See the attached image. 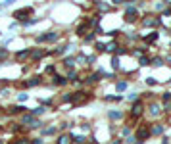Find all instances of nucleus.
Returning a JSON list of instances; mask_svg holds the SVG:
<instances>
[{
	"label": "nucleus",
	"mask_w": 171,
	"mask_h": 144,
	"mask_svg": "<svg viewBox=\"0 0 171 144\" xmlns=\"http://www.w3.org/2000/svg\"><path fill=\"white\" fill-rule=\"evenodd\" d=\"M138 18V8L135 6V2H125V15L123 19L127 23H135Z\"/></svg>",
	"instance_id": "1"
},
{
	"label": "nucleus",
	"mask_w": 171,
	"mask_h": 144,
	"mask_svg": "<svg viewBox=\"0 0 171 144\" xmlns=\"http://www.w3.org/2000/svg\"><path fill=\"white\" fill-rule=\"evenodd\" d=\"M58 39H60V33L58 31H50V33H46V35L37 37V42H54V40H58Z\"/></svg>",
	"instance_id": "2"
},
{
	"label": "nucleus",
	"mask_w": 171,
	"mask_h": 144,
	"mask_svg": "<svg viewBox=\"0 0 171 144\" xmlns=\"http://www.w3.org/2000/svg\"><path fill=\"white\" fill-rule=\"evenodd\" d=\"M33 8H31V6H27V8H21V10H15L14 12V18L15 19H19V21H25V18H27V15H33Z\"/></svg>",
	"instance_id": "3"
},
{
	"label": "nucleus",
	"mask_w": 171,
	"mask_h": 144,
	"mask_svg": "<svg viewBox=\"0 0 171 144\" xmlns=\"http://www.w3.org/2000/svg\"><path fill=\"white\" fill-rule=\"evenodd\" d=\"M150 137H152V133H150V127H148V125L138 127V131H137V138H138V142H144L146 138H150Z\"/></svg>",
	"instance_id": "4"
},
{
	"label": "nucleus",
	"mask_w": 171,
	"mask_h": 144,
	"mask_svg": "<svg viewBox=\"0 0 171 144\" xmlns=\"http://www.w3.org/2000/svg\"><path fill=\"white\" fill-rule=\"evenodd\" d=\"M140 23H142V27H158L162 23V19L160 18H154V15H146Z\"/></svg>",
	"instance_id": "5"
},
{
	"label": "nucleus",
	"mask_w": 171,
	"mask_h": 144,
	"mask_svg": "<svg viewBox=\"0 0 171 144\" xmlns=\"http://www.w3.org/2000/svg\"><path fill=\"white\" fill-rule=\"evenodd\" d=\"M142 112H144V104H142L140 100H137L131 108V115L133 117H138V115H142Z\"/></svg>",
	"instance_id": "6"
},
{
	"label": "nucleus",
	"mask_w": 171,
	"mask_h": 144,
	"mask_svg": "<svg viewBox=\"0 0 171 144\" xmlns=\"http://www.w3.org/2000/svg\"><path fill=\"white\" fill-rule=\"evenodd\" d=\"M21 123H27V125H31V127H40V121L37 117H33V115H23L21 117Z\"/></svg>",
	"instance_id": "7"
},
{
	"label": "nucleus",
	"mask_w": 171,
	"mask_h": 144,
	"mask_svg": "<svg viewBox=\"0 0 171 144\" xmlns=\"http://www.w3.org/2000/svg\"><path fill=\"white\" fill-rule=\"evenodd\" d=\"M42 83V79H40L39 75H35V77H31L29 81H25V83H21V86H37V85H40Z\"/></svg>",
	"instance_id": "8"
},
{
	"label": "nucleus",
	"mask_w": 171,
	"mask_h": 144,
	"mask_svg": "<svg viewBox=\"0 0 171 144\" xmlns=\"http://www.w3.org/2000/svg\"><path fill=\"white\" fill-rule=\"evenodd\" d=\"M158 37H160V33H158V31H152L150 35H144V37H142V40H144L146 44H150V42H154V40H158Z\"/></svg>",
	"instance_id": "9"
},
{
	"label": "nucleus",
	"mask_w": 171,
	"mask_h": 144,
	"mask_svg": "<svg viewBox=\"0 0 171 144\" xmlns=\"http://www.w3.org/2000/svg\"><path fill=\"white\" fill-rule=\"evenodd\" d=\"M106 75L104 71H98V73H91V75L87 77V83H96V81H100V77Z\"/></svg>",
	"instance_id": "10"
},
{
	"label": "nucleus",
	"mask_w": 171,
	"mask_h": 144,
	"mask_svg": "<svg viewBox=\"0 0 171 144\" xmlns=\"http://www.w3.org/2000/svg\"><path fill=\"white\" fill-rule=\"evenodd\" d=\"M29 56H31V50H29V48H25V50H21V52L15 54V60H25V58H29Z\"/></svg>",
	"instance_id": "11"
},
{
	"label": "nucleus",
	"mask_w": 171,
	"mask_h": 144,
	"mask_svg": "<svg viewBox=\"0 0 171 144\" xmlns=\"http://www.w3.org/2000/svg\"><path fill=\"white\" fill-rule=\"evenodd\" d=\"M44 112H46V108H44V106H39V108L31 110V115H33V117H39V115H42Z\"/></svg>",
	"instance_id": "12"
},
{
	"label": "nucleus",
	"mask_w": 171,
	"mask_h": 144,
	"mask_svg": "<svg viewBox=\"0 0 171 144\" xmlns=\"http://www.w3.org/2000/svg\"><path fill=\"white\" fill-rule=\"evenodd\" d=\"M108 117H110V119H121V117H123V112L112 110V112H108Z\"/></svg>",
	"instance_id": "13"
},
{
	"label": "nucleus",
	"mask_w": 171,
	"mask_h": 144,
	"mask_svg": "<svg viewBox=\"0 0 171 144\" xmlns=\"http://www.w3.org/2000/svg\"><path fill=\"white\" fill-rule=\"evenodd\" d=\"M87 29H88V21H87V23H81V25L77 27V35H79V37H83L85 33H87Z\"/></svg>",
	"instance_id": "14"
},
{
	"label": "nucleus",
	"mask_w": 171,
	"mask_h": 144,
	"mask_svg": "<svg viewBox=\"0 0 171 144\" xmlns=\"http://www.w3.org/2000/svg\"><path fill=\"white\" fill-rule=\"evenodd\" d=\"M71 140V134H60L58 137V144H69Z\"/></svg>",
	"instance_id": "15"
},
{
	"label": "nucleus",
	"mask_w": 171,
	"mask_h": 144,
	"mask_svg": "<svg viewBox=\"0 0 171 144\" xmlns=\"http://www.w3.org/2000/svg\"><path fill=\"white\" fill-rule=\"evenodd\" d=\"M44 54H46L44 50H31V58H33V60H40Z\"/></svg>",
	"instance_id": "16"
},
{
	"label": "nucleus",
	"mask_w": 171,
	"mask_h": 144,
	"mask_svg": "<svg viewBox=\"0 0 171 144\" xmlns=\"http://www.w3.org/2000/svg\"><path fill=\"white\" fill-rule=\"evenodd\" d=\"M127 86H129L127 81H119V83L115 85V88H117V92H123V90H127Z\"/></svg>",
	"instance_id": "17"
},
{
	"label": "nucleus",
	"mask_w": 171,
	"mask_h": 144,
	"mask_svg": "<svg viewBox=\"0 0 171 144\" xmlns=\"http://www.w3.org/2000/svg\"><path fill=\"white\" fill-rule=\"evenodd\" d=\"M27 108H23V106H12L10 108V113H23Z\"/></svg>",
	"instance_id": "18"
},
{
	"label": "nucleus",
	"mask_w": 171,
	"mask_h": 144,
	"mask_svg": "<svg viewBox=\"0 0 171 144\" xmlns=\"http://www.w3.org/2000/svg\"><path fill=\"white\" fill-rule=\"evenodd\" d=\"M150 64H152L154 67H162V65H164V60H162V58H152Z\"/></svg>",
	"instance_id": "19"
},
{
	"label": "nucleus",
	"mask_w": 171,
	"mask_h": 144,
	"mask_svg": "<svg viewBox=\"0 0 171 144\" xmlns=\"http://www.w3.org/2000/svg\"><path fill=\"white\" fill-rule=\"evenodd\" d=\"M150 133H152V134H162V133H164V125H158V127H150Z\"/></svg>",
	"instance_id": "20"
},
{
	"label": "nucleus",
	"mask_w": 171,
	"mask_h": 144,
	"mask_svg": "<svg viewBox=\"0 0 171 144\" xmlns=\"http://www.w3.org/2000/svg\"><path fill=\"white\" fill-rule=\"evenodd\" d=\"M66 83H67L66 77H62V75H56L54 77V85H66Z\"/></svg>",
	"instance_id": "21"
},
{
	"label": "nucleus",
	"mask_w": 171,
	"mask_h": 144,
	"mask_svg": "<svg viewBox=\"0 0 171 144\" xmlns=\"http://www.w3.org/2000/svg\"><path fill=\"white\" fill-rule=\"evenodd\" d=\"M71 138H73V142H75V144H85V140H87V138H85L83 134H79V137H75V134H71Z\"/></svg>",
	"instance_id": "22"
},
{
	"label": "nucleus",
	"mask_w": 171,
	"mask_h": 144,
	"mask_svg": "<svg viewBox=\"0 0 171 144\" xmlns=\"http://www.w3.org/2000/svg\"><path fill=\"white\" fill-rule=\"evenodd\" d=\"M96 4V8H98L100 12H106V10H110V4H106V2H94Z\"/></svg>",
	"instance_id": "23"
},
{
	"label": "nucleus",
	"mask_w": 171,
	"mask_h": 144,
	"mask_svg": "<svg viewBox=\"0 0 171 144\" xmlns=\"http://www.w3.org/2000/svg\"><path fill=\"white\" fill-rule=\"evenodd\" d=\"M160 106H158V104H152V106H150V113H152V115H160Z\"/></svg>",
	"instance_id": "24"
},
{
	"label": "nucleus",
	"mask_w": 171,
	"mask_h": 144,
	"mask_svg": "<svg viewBox=\"0 0 171 144\" xmlns=\"http://www.w3.org/2000/svg\"><path fill=\"white\" fill-rule=\"evenodd\" d=\"M42 133L50 137V134H56V133H58V129H56V127H48V129H42Z\"/></svg>",
	"instance_id": "25"
},
{
	"label": "nucleus",
	"mask_w": 171,
	"mask_h": 144,
	"mask_svg": "<svg viewBox=\"0 0 171 144\" xmlns=\"http://www.w3.org/2000/svg\"><path fill=\"white\" fill-rule=\"evenodd\" d=\"M115 48H117V42H110V44H106L104 52H115Z\"/></svg>",
	"instance_id": "26"
},
{
	"label": "nucleus",
	"mask_w": 171,
	"mask_h": 144,
	"mask_svg": "<svg viewBox=\"0 0 171 144\" xmlns=\"http://www.w3.org/2000/svg\"><path fill=\"white\" fill-rule=\"evenodd\" d=\"M40 19H25L23 21V27H29V25H35V23H39Z\"/></svg>",
	"instance_id": "27"
},
{
	"label": "nucleus",
	"mask_w": 171,
	"mask_h": 144,
	"mask_svg": "<svg viewBox=\"0 0 171 144\" xmlns=\"http://www.w3.org/2000/svg\"><path fill=\"white\" fill-rule=\"evenodd\" d=\"M73 61H77V56H75V58H66V60H64V64H66L67 67H71V65H73Z\"/></svg>",
	"instance_id": "28"
},
{
	"label": "nucleus",
	"mask_w": 171,
	"mask_h": 144,
	"mask_svg": "<svg viewBox=\"0 0 171 144\" xmlns=\"http://www.w3.org/2000/svg\"><path fill=\"white\" fill-rule=\"evenodd\" d=\"M112 67L113 69H119V58H117V56L112 58Z\"/></svg>",
	"instance_id": "29"
},
{
	"label": "nucleus",
	"mask_w": 171,
	"mask_h": 144,
	"mask_svg": "<svg viewBox=\"0 0 171 144\" xmlns=\"http://www.w3.org/2000/svg\"><path fill=\"white\" fill-rule=\"evenodd\" d=\"M127 100H131V102H137V100H138V94H137V92H131V94L127 96Z\"/></svg>",
	"instance_id": "30"
},
{
	"label": "nucleus",
	"mask_w": 171,
	"mask_h": 144,
	"mask_svg": "<svg viewBox=\"0 0 171 144\" xmlns=\"http://www.w3.org/2000/svg\"><path fill=\"white\" fill-rule=\"evenodd\" d=\"M144 52H146V48H138V50H135V52H133V54H135V56H144Z\"/></svg>",
	"instance_id": "31"
},
{
	"label": "nucleus",
	"mask_w": 171,
	"mask_h": 144,
	"mask_svg": "<svg viewBox=\"0 0 171 144\" xmlns=\"http://www.w3.org/2000/svg\"><path fill=\"white\" fill-rule=\"evenodd\" d=\"M146 85H148V86H154V85H156V79H152V77H146Z\"/></svg>",
	"instance_id": "32"
},
{
	"label": "nucleus",
	"mask_w": 171,
	"mask_h": 144,
	"mask_svg": "<svg viewBox=\"0 0 171 144\" xmlns=\"http://www.w3.org/2000/svg\"><path fill=\"white\" fill-rule=\"evenodd\" d=\"M6 56H8V50L2 46V48H0V60H2V58H6Z\"/></svg>",
	"instance_id": "33"
},
{
	"label": "nucleus",
	"mask_w": 171,
	"mask_h": 144,
	"mask_svg": "<svg viewBox=\"0 0 171 144\" xmlns=\"http://www.w3.org/2000/svg\"><path fill=\"white\" fill-rule=\"evenodd\" d=\"M148 64H150V60H148L146 56H142V58H140V65H148Z\"/></svg>",
	"instance_id": "34"
},
{
	"label": "nucleus",
	"mask_w": 171,
	"mask_h": 144,
	"mask_svg": "<svg viewBox=\"0 0 171 144\" xmlns=\"http://www.w3.org/2000/svg\"><path fill=\"white\" fill-rule=\"evenodd\" d=\"M27 98H29V94H19V96H18V100H19V102H25Z\"/></svg>",
	"instance_id": "35"
},
{
	"label": "nucleus",
	"mask_w": 171,
	"mask_h": 144,
	"mask_svg": "<svg viewBox=\"0 0 171 144\" xmlns=\"http://www.w3.org/2000/svg\"><path fill=\"white\" fill-rule=\"evenodd\" d=\"M162 98H164V102H169L171 100V92H164V96H162Z\"/></svg>",
	"instance_id": "36"
},
{
	"label": "nucleus",
	"mask_w": 171,
	"mask_h": 144,
	"mask_svg": "<svg viewBox=\"0 0 171 144\" xmlns=\"http://www.w3.org/2000/svg\"><path fill=\"white\" fill-rule=\"evenodd\" d=\"M135 140H137V138H133V137H127V140H125L123 144H135Z\"/></svg>",
	"instance_id": "37"
},
{
	"label": "nucleus",
	"mask_w": 171,
	"mask_h": 144,
	"mask_svg": "<svg viewBox=\"0 0 171 144\" xmlns=\"http://www.w3.org/2000/svg\"><path fill=\"white\" fill-rule=\"evenodd\" d=\"M31 144H44V140H42V138H33Z\"/></svg>",
	"instance_id": "38"
},
{
	"label": "nucleus",
	"mask_w": 171,
	"mask_h": 144,
	"mask_svg": "<svg viewBox=\"0 0 171 144\" xmlns=\"http://www.w3.org/2000/svg\"><path fill=\"white\" fill-rule=\"evenodd\" d=\"M85 61H87V64H92V61H96V56H88Z\"/></svg>",
	"instance_id": "39"
},
{
	"label": "nucleus",
	"mask_w": 171,
	"mask_h": 144,
	"mask_svg": "<svg viewBox=\"0 0 171 144\" xmlns=\"http://www.w3.org/2000/svg\"><path fill=\"white\" fill-rule=\"evenodd\" d=\"M164 110H165V112H171V100H169V102H165V106H164Z\"/></svg>",
	"instance_id": "40"
},
{
	"label": "nucleus",
	"mask_w": 171,
	"mask_h": 144,
	"mask_svg": "<svg viewBox=\"0 0 171 144\" xmlns=\"http://www.w3.org/2000/svg\"><path fill=\"white\" fill-rule=\"evenodd\" d=\"M92 39H94V33H91V35H87V37H85V40H87V42H91Z\"/></svg>",
	"instance_id": "41"
},
{
	"label": "nucleus",
	"mask_w": 171,
	"mask_h": 144,
	"mask_svg": "<svg viewBox=\"0 0 171 144\" xmlns=\"http://www.w3.org/2000/svg\"><path fill=\"white\" fill-rule=\"evenodd\" d=\"M129 134H131V129H129V127H125V129H123V137H129Z\"/></svg>",
	"instance_id": "42"
},
{
	"label": "nucleus",
	"mask_w": 171,
	"mask_h": 144,
	"mask_svg": "<svg viewBox=\"0 0 171 144\" xmlns=\"http://www.w3.org/2000/svg\"><path fill=\"white\" fill-rule=\"evenodd\" d=\"M8 85V81L6 79H2V81H0V88H2V86H6Z\"/></svg>",
	"instance_id": "43"
},
{
	"label": "nucleus",
	"mask_w": 171,
	"mask_h": 144,
	"mask_svg": "<svg viewBox=\"0 0 171 144\" xmlns=\"http://www.w3.org/2000/svg\"><path fill=\"white\" fill-rule=\"evenodd\" d=\"M112 144H123V142H121V140H117V142H112Z\"/></svg>",
	"instance_id": "44"
},
{
	"label": "nucleus",
	"mask_w": 171,
	"mask_h": 144,
	"mask_svg": "<svg viewBox=\"0 0 171 144\" xmlns=\"http://www.w3.org/2000/svg\"><path fill=\"white\" fill-rule=\"evenodd\" d=\"M169 37H171V29H169Z\"/></svg>",
	"instance_id": "45"
},
{
	"label": "nucleus",
	"mask_w": 171,
	"mask_h": 144,
	"mask_svg": "<svg viewBox=\"0 0 171 144\" xmlns=\"http://www.w3.org/2000/svg\"><path fill=\"white\" fill-rule=\"evenodd\" d=\"M0 64H2V61H0Z\"/></svg>",
	"instance_id": "46"
}]
</instances>
